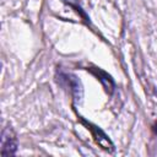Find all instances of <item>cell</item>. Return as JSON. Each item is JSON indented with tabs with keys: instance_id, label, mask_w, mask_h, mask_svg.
<instances>
[{
	"instance_id": "obj_1",
	"label": "cell",
	"mask_w": 157,
	"mask_h": 157,
	"mask_svg": "<svg viewBox=\"0 0 157 157\" xmlns=\"http://www.w3.org/2000/svg\"><path fill=\"white\" fill-rule=\"evenodd\" d=\"M16 137L13 132L11 131L10 128L4 129L2 131V137H1V151L0 153L2 156L7 155H13L16 152Z\"/></svg>"
}]
</instances>
